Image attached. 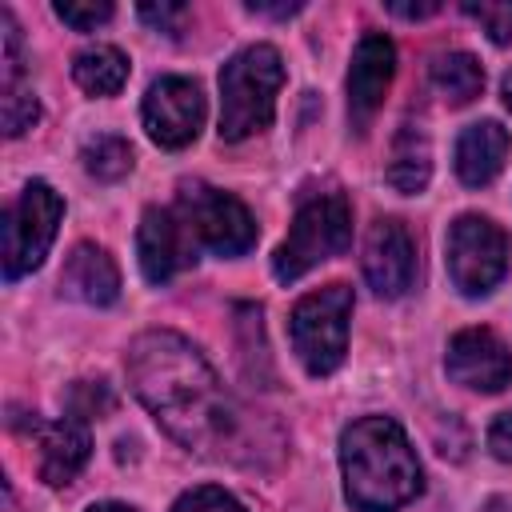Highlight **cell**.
Wrapping results in <instances>:
<instances>
[{
	"label": "cell",
	"instance_id": "3957f363",
	"mask_svg": "<svg viewBox=\"0 0 512 512\" xmlns=\"http://www.w3.org/2000/svg\"><path fill=\"white\" fill-rule=\"evenodd\" d=\"M284 64L272 44H252L220 68V140L236 144L272 124Z\"/></svg>",
	"mask_w": 512,
	"mask_h": 512
},
{
	"label": "cell",
	"instance_id": "d6986e66",
	"mask_svg": "<svg viewBox=\"0 0 512 512\" xmlns=\"http://www.w3.org/2000/svg\"><path fill=\"white\" fill-rule=\"evenodd\" d=\"M428 76H432V88L452 108H464L484 92V68H480V60L472 52H440L432 60Z\"/></svg>",
	"mask_w": 512,
	"mask_h": 512
},
{
	"label": "cell",
	"instance_id": "4316f807",
	"mask_svg": "<svg viewBox=\"0 0 512 512\" xmlns=\"http://www.w3.org/2000/svg\"><path fill=\"white\" fill-rule=\"evenodd\" d=\"M488 452L504 464H512V412H500L488 424Z\"/></svg>",
	"mask_w": 512,
	"mask_h": 512
},
{
	"label": "cell",
	"instance_id": "52a82bcc",
	"mask_svg": "<svg viewBox=\"0 0 512 512\" xmlns=\"http://www.w3.org/2000/svg\"><path fill=\"white\" fill-rule=\"evenodd\" d=\"M180 220L192 240L216 256H244L256 244V220L244 200L200 180L180 184Z\"/></svg>",
	"mask_w": 512,
	"mask_h": 512
},
{
	"label": "cell",
	"instance_id": "ac0fdd59",
	"mask_svg": "<svg viewBox=\"0 0 512 512\" xmlns=\"http://www.w3.org/2000/svg\"><path fill=\"white\" fill-rule=\"evenodd\" d=\"M72 80L88 92V96H116L128 80V56L112 44H92L84 52H76L72 60Z\"/></svg>",
	"mask_w": 512,
	"mask_h": 512
},
{
	"label": "cell",
	"instance_id": "e0dca14e",
	"mask_svg": "<svg viewBox=\"0 0 512 512\" xmlns=\"http://www.w3.org/2000/svg\"><path fill=\"white\" fill-rule=\"evenodd\" d=\"M432 176V144L424 136L420 124H404L392 140V156H388V184L404 196L420 192Z\"/></svg>",
	"mask_w": 512,
	"mask_h": 512
},
{
	"label": "cell",
	"instance_id": "4fadbf2b",
	"mask_svg": "<svg viewBox=\"0 0 512 512\" xmlns=\"http://www.w3.org/2000/svg\"><path fill=\"white\" fill-rule=\"evenodd\" d=\"M136 256L148 284H168L180 268L196 260V240L184 228V220L168 208H144L136 228Z\"/></svg>",
	"mask_w": 512,
	"mask_h": 512
},
{
	"label": "cell",
	"instance_id": "7402d4cb",
	"mask_svg": "<svg viewBox=\"0 0 512 512\" xmlns=\"http://www.w3.org/2000/svg\"><path fill=\"white\" fill-rule=\"evenodd\" d=\"M460 8H464V16H472L488 32L492 44H508L512 40V0H480V4L464 0Z\"/></svg>",
	"mask_w": 512,
	"mask_h": 512
},
{
	"label": "cell",
	"instance_id": "30bf717a",
	"mask_svg": "<svg viewBox=\"0 0 512 512\" xmlns=\"http://www.w3.org/2000/svg\"><path fill=\"white\" fill-rule=\"evenodd\" d=\"M444 368L472 392H500L512 384V352L492 328H460L448 340Z\"/></svg>",
	"mask_w": 512,
	"mask_h": 512
},
{
	"label": "cell",
	"instance_id": "6da1fadb",
	"mask_svg": "<svg viewBox=\"0 0 512 512\" xmlns=\"http://www.w3.org/2000/svg\"><path fill=\"white\" fill-rule=\"evenodd\" d=\"M136 400L184 448L212 456L236 432V404L192 340L168 328L140 332L124 356Z\"/></svg>",
	"mask_w": 512,
	"mask_h": 512
},
{
	"label": "cell",
	"instance_id": "ffe728a7",
	"mask_svg": "<svg viewBox=\"0 0 512 512\" xmlns=\"http://www.w3.org/2000/svg\"><path fill=\"white\" fill-rule=\"evenodd\" d=\"M84 160V172L96 176V180H120L132 172V144L124 136H96L84 144L80 152Z\"/></svg>",
	"mask_w": 512,
	"mask_h": 512
},
{
	"label": "cell",
	"instance_id": "484cf974",
	"mask_svg": "<svg viewBox=\"0 0 512 512\" xmlns=\"http://www.w3.org/2000/svg\"><path fill=\"white\" fill-rule=\"evenodd\" d=\"M136 12H140L144 24H152L156 32H168V36H176L180 24H184V16H188V8L176 4V0H164V4H140Z\"/></svg>",
	"mask_w": 512,
	"mask_h": 512
},
{
	"label": "cell",
	"instance_id": "d4e9b609",
	"mask_svg": "<svg viewBox=\"0 0 512 512\" xmlns=\"http://www.w3.org/2000/svg\"><path fill=\"white\" fill-rule=\"evenodd\" d=\"M52 12H56L68 28H76V32H92L96 24L112 20V4H108V0H88V4H80V0H56Z\"/></svg>",
	"mask_w": 512,
	"mask_h": 512
},
{
	"label": "cell",
	"instance_id": "5b68a950",
	"mask_svg": "<svg viewBox=\"0 0 512 512\" xmlns=\"http://www.w3.org/2000/svg\"><path fill=\"white\" fill-rule=\"evenodd\" d=\"M348 316H352V288L328 284L296 300L288 316V336L308 368V376H332L348 352Z\"/></svg>",
	"mask_w": 512,
	"mask_h": 512
},
{
	"label": "cell",
	"instance_id": "cb8c5ba5",
	"mask_svg": "<svg viewBox=\"0 0 512 512\" xmlns=\"http://www.w3.org/2000/svg\"><path fill=\"white\" fill-rule=\"evenodd\" d=\"M112 408V392L96 380H80V384H72V392H68V420H92V416H104Z\"/></svg>",
	"mask_w": 512,
	"mask_h": 512
},
{
	"label": "cell",
	"instance_id": "ba28073f",
	"mask_svg": "<svg viewBox=\"0 0 512 512\" xmlns=\"http://www.w3.org/2000/svg\"><path fill=\"white\" fill-rule=\"evenodd\" d=\"M508 272V236L488 216H456L448 228V276L464 296H484Z\"/></svg>",
	"mask_w": 512,
	"mask_h": 512
},
{
	"label": "cell",
	"instance_id": "f546056e",
	"mask_svg": "<svg viewBox=\"0 0 512 512\" xmlns=\"http://www.w3.org/2000/svg\"><path fill=\"white\" fill-rule=\"evenodd\" d=\"M88 512H136L132 504H116V500H104V504H92Z\"/></svg>",
	"mask_w": 512,
	"mask_h": 512
},
{
	"label": "cell",
	"instance_id": "5bb4252c",
	"mask_svg": "<svg viewBox=\"0 0 512 512\" xmlns=\"http://www.w3.org/2000/svg\"><path fill=\"white\" fill-rule=\"evenodd\" d=\"M36 432V460H40V480L52 488H64L76 480V472L88 464L92 440L88 428L80 420H56V424H40L32 420Z\"/></svg>",
	"mask_w": 512,
	"mask_h": 512
},
{
	"label": "cell",
	"instance_id": "83f0119b",
	"mask_svg": "<svg viewBox=\"0 0 512 512\" xmlns=\"http://www.w3.org/2000/svg\"><path fill=\"white\" fill-rule=\"evenodd\" d=\"M388 12H392V16H404V20H424V16H436L440 4H436V0H424V4H400V0H392Z\"/></svg>",
	"mask_w": 512,
	"mask_h": 512
},
{
	"label": "cell",
	"instance_id": "7c38bea8",
	"mask_svg": "<svg viewBox=\"0 0 512 512\" xmlns=\"http://www.w3.org/2000/svg\"><path fill=\"white\" fill-rule=\"evenodd\" d=\"M396 72V48L384 32H364L352 48V64H348V120L356 132H364L372 124V116L384 104V92L392 84Z\"/></svg>",
	"mask_w": 512,
	"mask_h": 512
},
{
	"label": "cell",
	"instance_id": "f1b7e54d",
	"mask_svg": "<svg viewBox=\"0 0 512 512\" xmlns=\"http://www.w3.org/2000/svg\"><path fill=\"white\" fill-rule=\"evenodd\" d=\"M304 4H264V0H248V12H256V16H280V20H288V16H296Z\"/></svg>",
	"mask_w": 512,
	"mask_h": 512
},
{
	"label": "cell",
	"instance_id": "8992f818",
	"mask_svg": "<svg viewBox=\"0 0 512 512\" xmlns=\"http://www.w3.org/2000/svg\"><path fill=\"white\" fill-rule=\"evenodd\" d=\"M60 216H64V200L56 196L52 184L44 180L24 184L16 204L4 212V276L8 280H20L24 272L44 264L56 240Z\"/></svg>",
	"mask_w": 512,
	"mask_h": 512
},
{
	"label": "cell",
	"instance_id": "9a60e30c",
	"mask_svg": "<svg viewBox=\"0 0 512 512\" xmlns=\"http://www.w3.org/2000/svg\"><path fill=\"white\" fill-rule=\"evenodd\" d=\"M508 148H512V136H508V128H500L496 120L468 124V128L456 136V152H452L456 176H460L468 188L492 184V180L500 176L504 160H508Z\"/></svg>",
	"mask_w": 512,
	"mask_h": 512
},
{
	"label": "cell",
	"instance_id": "277c9868",
	"mask_svg": "<svg viewBox=\"0 0 512 512\" xmlns=\"http://www.w3.org/2000/svg\"><path fill=\"white\" fill-rule=\"evenodd\" d=\"M348 240H352V204L340 192L316 196V200L300 204L288 236L272 252V276L280 284H292L320 260H332L336 252H344Z\"/></svg>",
	"mask_w": 512,
	"mask_h": 512
},
{
	"label": "cell",
	"instance_id": "8fae6325",
	"mask_svg": "<svg viewBox=\"0 0 512 512\" xmlns=\"http://www.w3.org/2000/svg\"><path fill=\"white\" fill-rule=\"evenodd\" d=\"M364 280L376 296L396 300L412 288L416 280V244L408 236V228L392 216L376 220L364 236Z\"/></svg>",
	"mask_w": 512,
	"mask_h": 512
},
{
	"label": "cell",
	"instance_id": "9c48e42d",
	"mask_svg": "<svg viewBox=\"0 0 512 512\" xmlns=\"http://www.w3.org/2000/svg\"><path fill=\"white\" fill-rule=\"evenodd\" d=\"M144 132L152 144L160 148H184L196 140L200 124H204V96L200 84L188 76H160L152 80L144 108H140Z\"/></svg>",
	"mask_w": 512,
	"mask_h": 512
},
{
	"label": "cell",
	"instance_id": "603a6c76",
	"mask_svg": "<svg viewBox=\"0 0 512 512\" xmlns=\"http://www.w3.org/2000/svg\"><path fill=\"white\" fill-rule=\"evenodd\" d=\"M172 512H248L232 492H224V488H216V484H200V488H188L176 504H172Z\"/></svg>",
	"mask_w": 512,
	"mask_h": 512
},
{
	"label": "cell",
	"instance_id": "2e32d148",
	"mask_svg": "<svg viewBox=\"0 0 512 512\" xmlns=\"http://www.w3.org/2000/svg\"><path fill=\"white\" fill-rule=\"evenodd\" d=\"M60 292L80 300V304H92V308H104L120 296V268L116 260L96 248V244H76L64 260V272H60Z\"/></svg>",
	"mask_w": 512,
	"mask_h": 512
},
{
	"label": "cell",
	"instance_id": "7a4b0ae2",
	"mask_svg": "<svg viewBox=\"0 0 512 512\" xmlns=\"http://www.w3.org/2000/svg\"><path fill=\"white\" fill-rule=\"evenodd\" d=\"M344 496L360 512H396L424 488L420 460L404 428L388 416H364L340 436Z\"/></svg>",
	"mask_w": 512,
	"mask_h": 512
},
{
	"label": "cell",
	"instance_id": "44dd1931",
	"mask_svg": "<svg viewBox=\"0 0 512 512\" xmlns=\"http://www.w3.org/2000/svg\"><path fill=\"white\" fill-rule=\"evenodd\" d=\"M40 120V100L20 76H4V100H0V124L4 136H24Z\"/></svg>",
	"mask_w": 512,
	"mask_h": 512
},
{
	"label": "cell",
	"instance_id": "4dcf8cb0",
	"mask_svg": "<svg viewBox=\"0 0 512 512\" xmlns=\"http://www.w3.org/2000/svg\"><path fill=\"white\" fill-rule=\"evenodd\" d=\"M500 96H504V108L512 112V68L504 72V80H500Z\"/></svg>",
	"mask_w": 512,
	"mask_h": 512
},
{
	"label": "cell",
	"instance_id": "1f68e13d",
	"mask_svg": "<svg viewBox=\"0 0 512 512\" xmlns=\"http://www.w3.org/2000/svg\"><path fill=\"white\" fill-rule=\"evenodd\" d=\"M484 512H512V500H504V496H492V500L484 504Z\"/></svg>",
	"mask_w": 512,
	"mask_h": 512
}]
</instances>
